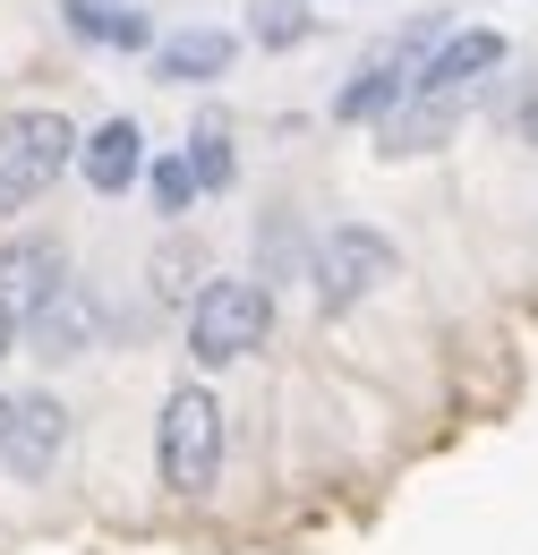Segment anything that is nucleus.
<instances>
[{"label": "nucleus", "instance_id": "nucleus-10", "mask_svg": "<svg viewBox=\"0 0 538 555\" xmlns=\"http://www.w3.org/2000/svg\"><path fill=\"white\" fill-rule=\"evenodd\" d=\"M61 26L77 43H103V52H154V17L129 0H61Z\"/></svg>", "mask_w": 538, "mask_h": 555}, {"label": "nucleus", "instance_id": "nucleus-6", "mask_svg": "<svg viewBox=\"0 0 538 555\" xmlns=\"http://www.w3.org/2000/svg\"><path fill=\"white\" fill-rule=\"evenodd\" d=\"M61 444H68V402H61V393H17V402H9L0 462H9L17 479H43V470L61 462Z\"/></svg>", "mask_w": 538, "mask_h": 555}, {"label": "nucleus", "instance_id": "nucleus-2", "mask_svg": "<svg viewBox=\"0 0 538 555\" xmlns=\"http://www.w3.org/2000/svg\"><path fill=\"white\" fill-rule=\"evenodd\" d=\"M273 334V291L257 274H214L189 308V359L197 367H231L248 350H266Z\"/></svg>", "mask_w": 538, "mask_h": 555}, {"label": "nucleus", "instance_id": "nucleus-9", "mask_svg": "<svg viewBox=\"0 0 538 555\" xmlns=\"http://www.w3.org/2000/svg\"><path fill=\"white\" fill-rule=\"evenodd\" d=\"M231 61H240V35H222V26H189V35L154 43V77L163 86H214V77H231Z\"/></svg>", "mask_w": 538, "mask_h": 555}, {"label": "nucleus", "instance_id": "nucleus-16", "mask_svg": "<svg viewBox=\"0 0 538 555\" xmlns=\"http://www.w3.org/2000/svg\"><path fill=\"white\" fill-rule=\"evenodd\" d=\"M145 189H154V214H171V222H180V214L205 197V189H197V171H189V154H154Z\"/></svg>", "mask_w": 538, "mask_h": 555}, {"label": "nucleus", "instance_id": "nucleus-15", "mask_svg": "<svg viewBox=\"0 0 538 555\" xmlns=\"http://www.w3.org/2000/svg\"><path fill=\"white\" fill-rule=\"evenodd\" d=\"M308 35H317L308 0H257V17H248V43H257V52H291V43H308Z\"/></svg>", "mask_w": 538, "mask_h": 555}, {"label": "nucleus", "instance_id": "nucleus-17", "mask_svg": "<svg viewBox=\"0 0 538 555\" xmlns=\"http://www.w3.org/2000/svg\"><path fill=\"white\" fill-rule=\"evenodd\" d=\"M257 248H266V274H257V282H273V274H282V257H299V222H282V206H273L266 231H257Z\"/></svg>", "mask_w": 538, "mask_h": 555}, {"label": "nucleus", "instance_id": "nucleus-8", "mask_svg": "<svg viewBox=\"0 0 538 555\" xmlns=\"http://www.w3.org/2000/svg\"><path fill=\"white\" fill-rule=\"evenodd\" d=\"M77 163H86V189H94V197H129L137 180H145V138H137V120H103V129H86Z\"/></svg>", "mask_w": 538, "mask_h": 555}, {"label": "nucleus", "instance_id": "nucleus-1", "mask_svg": "<svg viewBox=\"0 0 538 555\" xmlns=\"http://www.w3.org/2000/svg\"><path fill=\"white\" fill-rule=\"evenodd\" d=\"M154 470L171 495H205L214 470H222V402L205 393L197 376L163 393V418H154Z\"/></svg>", "mask_w": 538, "mask_h": 555}, {"label": "nucleus", "instance_id": "nucleus-14", "mask_svg": "<svg viewBox=\"0 0 538 555\" xmlns=\"http://www.w3.org/2000/svg\"><path fill=\"white\" fill-rule=\"evenodd\" d=\"M189 171H197V189H231V180H240V154H231V120H222V112H197Z\"/></svg>", "mask_w": 538, "mask_h": 555}, {"label": "nucleus", "instance_id": "nucleus-11", "mask_svg": "<svg viewBox=\"0 0 538 555\" xmlns=\"http://www.w3.org/2000/svg\"><path fill=\"white\" fill-rule=\"evenodd\" d=\"M94 325H103V308L86 299V282H68L43 317H26V334H35V350H43V359H77V350L94 343Z\"/></svg>", "mask_w": 538, "mask_h": 555}, {"label": "nucleus", "instance_id": "nucleus-12", "mask_svg": "<svg viewBox=\"0 0 538 555\" xmlns=\"http://www.w3.org/2000/svg\"><path fill=\"white\" fill-rule=\"evenodd\" d=\"M453 120H462V94H410L385 120V154H427V145L453 138Z\"/></svg>", "mask_w": 538, "mask_h": 555}, {"label": "nucleus", "instance_id": "nucleus-4", "mask_svg": "<svg viewBox=\"0 0 538 555\" xmlns=\"http://www.w3.org/2000/svg\"><path fill=\"white\" fill-rule=\"evenodd\" d=\"M402 266V248L376 231V222H334L325 240H317V257H308V282H317V308L342 317V308H359L368 291H385Z\"/></svg>", "mask_w": 538, "mask_h": 555}, {"label": "nucleus", "instance_id": "nucleus-19", "mask_svg": "<svg viewBox=\"0 0 538 555\" xmlns=\"http://www.w3.org/2000/svg\"><path fill=\"white\" fill-rule=\"evenodd\" d=\"M0 427H9V402H0Z\"/></svg>", "mask_w": 538, "mask_h": 555}, {"label": "nucleus", "instance_id": "nucleus-7", "mask_svg": "<svg viewBox=\"0 0 538 555\" xmlns=\"http://www.w3.org/2000/svg\"><path fill=\"white\" fill-rule=\"evenodd\" d=\"M504 69V35L496 26H453L427 61H419V94H471Z\"/></svg>", "mask_w": 538, "mask_h": 555}, {"label": "nucleus", "instance_id": "nucleus-18", "mask_svg": "<svg viewBox=\"0 0 538 555\" xmlns=\"http://www.w3.org/2000/svg\"><path fill=\"white\" fill-rule=\"evenodd\" d=\"M9 350H17V317L0 308V359H9Z\"/></svg>", "mask_w": 538, "mask_h": 555}, {"label": "nucleus", "instance_id": "nucleus-3", "mask_svg": "<svg viewBox=\"0 0 538 555\" xmlns=\"http://www.w3.org/2000/svg\"><path fill=\"white\" fill-rule=\"evenodd\" d=\"M77 145L86 138L68 129L61 112H9V120H0V214L35 206L68 163H77Z\"/></svg>", "mask_w": 538, "mask_h": 555}, {"label": "nucleus", "instance_id": "nucleus-13", "mask_svg": "<svg viewBox=\"0 0 538 555\" xmlns=\"http://www.w3.org/2000/svg\"><path fill=\"white\" fill-rule=\"evenodd\" d=\"M145 282H154V308H197V291H205L214 274H205V257L189 248V240H171V248L145 266Z\"/></svg>", "mask_w": 538, "mask_h": 555}, {"label": "nucleus", "instance_id": "nucleus-5", "mask_svg": "<svg viewBox=\"0 0 538 555\" xmlns=\"http://www.w3.org/2000/svg\"><path fill=\"white\" fill-rule=\"evenodd\" d=\"M68 291V248L52 231H26V240H9L0 248V308L26 325V317H43L52 299Z\"/></svg>", "mask_w": 538, "mask_h": 555}]
</instances>
